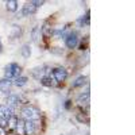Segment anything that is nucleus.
Masks as SVG:
<instances>
[{
	"instance_id": "9d476101",
	"label": "nucleus",
	"mask_w": 135,
	"mask_h": 135,
	"mask_svg": "<svg viewBox=\"0 0 135 135\" xmlns=\"http://www.w3.org/2000/svg\"><path fill=\"white\" fill-rule=\"evenodd\" d=\"M46 66H38V68H35V69L32 70V76L35 77V78H38V80H41V78H43L45 77V74H46Z\"/></svg>"
},
{
	"instance_id": "20e7f679",
	"label": "nucleus",
	"mask_w": 135,
	"mask_h": 135,
	"mask_svg": "<svg viewBox=\"0 0 135 135\" xmlns=\"http://www.w3.org/2000/svg\"><path fill=\"white\" fill-rule=\"evenodd\" d=\"M53 77L55 78L57 83H64L68 77V72H66L65 68H55L53 70Z\"/></svg>"
},
{
	"instance_id": "b1692460",
	"label": "nucleus",
	"mask_w": 135,
	"mask_h": 135,
	"mask_svg": "<svg viewBox=\"0 0 135 135\" xmlns=\"http://www.w3.org/2000/svg\"><path fill=\"white\" fill-rule=\"evenodd\" d=\"M0 135H7V134H6V128L0 127Z\"/></svg>"
},
{
	"instance_id": "a211bd4d",
	"label": "nucleus",
	"mask_w": 135,
	"mask_h": 135,
	"mask_svg": "<svg viewBox=\"0 0 135 135\" xmlns=\"http://www.w3.org/2000/svg\"><path fill=\"white\" fill-rule=\"evenodd\" d=\"M20 54L23 55V58H30V55H31V49L28 45H23L20 49Z\"/></svg>"
},
{
	"instance_id": "6e6552de",
	"label": "nucleus",
	"mask_w": 135,
	"mask_h": 135,
	"mask_svg": "<svg viewBox=\"0 0 135 135\" xmlns=\"http://www.w3.org/2000/svg\"><path fill=\"white\" fill-rule=\"evenodd\" d=\"M19 101H20V97H19L18 95H11V96H8V99H7V104H6V105H8L11 109H14V108L19 104Z\"/></svg>"
},
{
	"instance_id": "2eb2a0df",
	"label": "nucleus",
	"mask_w": 135,
	"mask_h": 135,
	"mask_svg": "<svg viewBox=\"0 0 135 135\" xmlns=\"http://www.w3.org/2000/svg\"><path fill=\"white\" fill-rule=\"evenodd\" d=\"M39 38H41V26H35L31 31V39L34 42H38Z\"/></svg>"
},
{
	"instance_id": "0eeeda50",
	"label": "nucleus",
	"mask_w": 135,
	"mask_h": 135,
	"mask_svg": "<svg viewBox=\"0 0 135 135\" xmlns=\"http://www.w3.org/2000/svg\"><path fill=\"white\" fill-rule=\"evenodd\" d=\"M12 88V80H8V78H3L0 80V92L3 93H8Z\"/></svg>"
},
{
	"instance_id": "f8f14e48",
	"label": "nucleus",
	"mask_w": 135,
	"mask_h": 135,
	"mask_svg": "<svg viewBox=\"0 0 135 135\" xmlns=\"http://www.w3.org/2000/svg\"><path fill=\"white\" fill-rule=\"evenodd\" d=\"M25 128H26V135H31L35 132V123L32 120H25Z\"/></svg>"
},
{
	"instance_id": "f257e3e1",
	"label": "nucleus",
	"mask_w": 135,
	"mask_h": 135,
	"mask_svg": "<svg viewBox=\"0 0 135 135\" xmlns=\"http://www.w3.org/2000/svg\"><path fill=\"white\" fill-rule=\"evenodd\" d=\"M22 73V68L12 62V64H8L4 69V78H8V80H12V78H18Z\"/></svg>"
},
{
	"instance_id": "dca6fc26",
	"label": "nucleus",
	"mask_w": 135,
	"mask_h": 135,
	"mask_svg": "<svg viewBox=\"0 0 135 135\" xmlns=\"http://www.w3.org/2000/svg\"><path fill=\"white\" fill-rule=\"evenodd\" d=\"M6 7H7V9L9 11V12H15V11L18 9V2L16 0H8V2L6 3Z\"/></svg>"
},
{
	"instance_id": "aec40b11",
	"label": "nucleus",
	"mask_w": 135,
	"mask_h": 135,
	"mask_svg": "<svg viewBox=\"0 0 135 135\" xmlns=\"http://www.w3.org/2000/svg\"><path fill=\"white\" fill-rule=\"evenodd\" d=\"M41 84L45 86H54V83L51 80V77H43L41 78Z\"/></svg>"
},
{
	"instance_id": "6ab92c4d",
	"label": "nucleus",
	"mask_w": 135,
	"mask_h": 135,
	"mask_svg": "<svg viewBox=\"0 0 135 135\" xmlns=\"http://www.w3.org/2000/svg\"><path fill=\"white\" fill-rule=\"evenodd\" d=\"M27 81H28V80H27V77L19 76L18 78H15V83H14V84H15L16 86H25V85L27 84Z\"/></svg>"
},
{
	"instance_id": "a878e982",
	"label": "nucleus",
	"mask_w": 135,
	"mask_h": 135,
	"mask_svg": "<svg viewBox=\"0 0 135 135\" xmlns=\"http://www.w3.org/2000/svg\"><path fill=\"white\" fill-rule=\"evenodd\" d=\"M2 50H3V46H2V41H0V53H2Z\"/></svg>"
},
{
	"instance_id": "423d86ee",
	"label": "nucleus",
	"mask_w": 135,
	"mask_h": 135,
	"mask_svg": "<svg viewBox=\"0 0 135 135\" xmlns=\"http://www.w3.org/2000/svg\"><path fill=\"white\" fill-rule=\"evenodd\" d=\"M37 12V7L34 6L32 2H27L25 6H23V11H22V14H23L25 16H30L32 14Z\"/></svg>"
},
{
	"instance_id": "1a4fd4ad",
	"label": "nucleus",
	"mask_w": 135,
	"mask_h": 135,
	"mask_svg": "<svg viewBox=\"0 0 135 135\" xmlns=\"http://www.w3.org/2000/svg\"><path fill=\"white\" fill-rule=\"evenodd\" d=\"M15 131L18 135H26V128H25V119L18 118V123L15 126Z\"/></svg>"
},
{
	"instance_id": "412c9836",
	"label": "nucleus",
	"mask_w": 135,
	"mask_h": 135,
	"mask_svg": "<svg viewBox=\"0 0 135 135\" xmlns=\"http://www.w3.org/2000/svg\"><path fill=\"white\" fill-rule=\"evenodd\" d=\"M16 123H18V118L12 115V116H11V118L8 119V127H11V128H15Z\"/></svg>"
},
{
	"instance_id": "39448f33",
	"label": "nucleus",
	"mask_w": 135,
	"mask_h": 135,
	"mask_svg": "<svg viewBox=\"0 0 135 135\" xmlns=\"http://www.w3.org/2000/svg\"><path fill=\"white\" fill-rule=\"evenodd\" d=\"M89 101H91V93H89V89H88L86 92L81 93L80 96L77 97V105L81 107V108L88 107L89 105Z\"/></svg>"
},
{
	"instance_id": "4468645a",
	"label": "nucleus",
	"mask_w": 135,
	"mask_h": 135,
	"mask_svg": "<svg viewBox=\"0 0 135 135\" xmlns=\"http://www.w3.org/2000/svg\"><path fill=\"white\" fill-rule=\"evenodd\" d=\"M41 34H42L45 38H49V37L53 35V28H51L47 23H45L43 27H41Z\"/></svg>"
},
{
	"instance_id": "9b49d317",
	"label": "nucleus",
	"mask_w": 135,
	"mask_h": 135,
	"mask_svg": "<svg viewBox=\"0 0 135 135\" xmlns=\"http://www.w3.org/2000/svg\"><path fill=\"white\" fill-rule=\"evenodd\" d=\"M22 35V27L18 26V25H14L11 27V32H9V38L11 39H16Z\"/></svg>"
},
{
	"instance_id": "f03ea898",
	"label": "nucleus",
	"mask_w": 135,
	"mask_h": 135,
	"mask_svg": "<svg viewBox=\"0 0 135 135\" xmlns=\"http://www.w3.org/2000/svg\"><path fill=\"white\" fill-rule=\"evenodd\" d=\"M22 115H23V118L26 120H38L41 119V112L32 105H26L22 108Z\"/></svg>"
},
{
	"instance_id": "5701e85b",
	"label": "nucleus",
	"mask_w": 135,
	"mask_h": 135,
	"mask_svg": "<svg viewBox=\"0 0 135 135\" xmlns=\"http://www.w3.org/2000/svg\"><path fill=\"white\" fill-rule=\"evenodd\" d=\"M8 126V119L3 118V116H0V127L2 128H6Z\"/></svg>"
},
{
	"instance_id": "ddd939ff",
	"label": "nucleus",
	"mask_w": 135,
	"mask_h": 135,
	"mask_svg": "<svg viewBox=\"0 0 135 135\" xmlns=\"http://www.w3.org/2000/svg\"><path fill=\"white\" fill-rule=\"evenodd\" d=\"M0 114H2L3 118L9 119L11 116H12V109H11L8 105H2V107H0Z\"/></svg>"
},
{
	"instance_id": "7ed1b4c3",
	"label": "nucleus",
	"mask_w": 135,
	"mask_h": 135,
	"mask_svg": "<svg viewBox=\"0 0 135 135\" xmlns=\"http://www.w3.org/2000/svg\"><path fill=\"white\" fill-rule=\"evenodd\" d=\"M65 45L68 49H74L78 45V37L76 32H70L65 37Z\"/></svg>"
},
{
	"instance_id": "393cba45",
	"label": "nucleus",
	"mask_w": 135,
	"mask_h": 135,
	"mask_svg": "<svg viewBox=\"0 0 135 135\" xmlns=\"http://www.w3.org/2000/svg\"><path fill=\"white\" fill-rule=\"evenodd\" d=\"M70 103H72V101H70V100H68V101H66V104H65V107H66V108H70Z\"/></svg>"
},
{
	"instance_id": "4be33fe9",
	"label": "nucleus",
	"mask_w": 135,
	"mask_h": 135,
	"mask_svg": "<svg viewBox=\"0 0 135 135\" xmlns=\"http://www.w3.org/2000/svg\"><path fill=\"white\" fill-rule=\"evenodd\" d=\"M76 119L78 120V122H81V123H84V122H88V119H86V116L83 114V112H78V114L76 115Z\"/></svg>"
},
{
	"instance_id": "f3484780",
	"label": "nucleus",
	"mask_w": 135,
	"mask_h": 135,
	"mask_svg": "<svg viewBox=\"0 0 135 135\" xmlns=\"http://www.w3.org/2000/svg\"><path fill=\"white\" fill-rule=\"evenodd\" d=\"M85 83H86V77H85V76H81V77L76 78V80L73 81L72 86H73V88H78V86H83Z\"/></svg>"
}]
</instances>
